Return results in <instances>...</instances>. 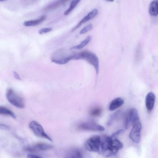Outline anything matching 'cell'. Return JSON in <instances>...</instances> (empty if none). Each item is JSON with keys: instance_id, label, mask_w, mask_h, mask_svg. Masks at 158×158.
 <instances>
[{"instance_id": "cell-6", "label": "cell", "mask_w": 158, "mask_h": 158, "mask_svg": "<svg viewBox=\"0 0 158 158\" xmlns=\"http://www.w3.org/2000/svg\"><path fill=\"white\" fill-rule=\"evenodd\" d=\"M29 126L34 133L37 136L52 141L51 138L44 132V129L38 122L35 121H32L30 122Z\"/></svg>"}, {"instance_id": "cell-12", "label": "cell", "mask_w": 158, "mask_h": 158, "mask_svg": "<svg viewBox=\"0 0 158 158\" xmlns=\"http://www.w3.org/2000/svg\"><path fill=\"white\" fill-rule=\"evenodd\" d=\"M124 103V100L120 98H117L113 99L110 103L109 109L113 111L122 106Z\"/></svg>"}, {"instance_id": "cell-8", "label": "cell", "mask_w": 158, "mask_h": 158, "mask_svg": "<svg viewBox=\"0 0 158 158\" xmlns=\"http://www.w3.org/2000/svg\"><path fill=\"white\" fill-rule=\"evenodd\" d=\"M53 148V146L52 145L49 144L39 143L26 147L24 148V150L30 152H35L47 150Z\"/></svg>"}, {"instance_id": "cell-22", "label": "cell", "mask_w": 158, "mask_h": 158, "mask_svg": "<svg viewBox=\"0 0 158 158\" xmlns=\"http://www.w3.org/2000/svg\"><path fill=\"white\" fill-rule=\"evenodd\" d=\"M93 28L92 24L91 23L87 25L83 28L79 32L81 34H83L91 30Z\"/></svg>"}, {"instance_id": "cell-25", "label": "cell", "mask_w": 158, "mask_h": 158, "mask_svg": "<svg viewBox=\"0 0 158 158\" xmlns=\"http://www.w3.org/2000/svg\"><path fill=\"white\" fill-rule=\"evenodd\" d=\"M124 130L123 129H119L114 132L111 135V137L116 138L117 136L123 133Z\"/></svg>"}, {"instance_id": "cell-20", "label": "cell", "mask_w": 158, "mask_h": 158, "mask_svg": "<svg viewBox=\"0 0 158 158\" xmlns=\"http://www.w3.org/2000/svg\"><path fill=\"white\" fill-rule=\"evenodd\" d=\"M102 110L100 107H95L89 111L90 115L93 117L99 116L101 114Z\"/></svg>"}, {"instance_id": "cell-29", "label": "cell", "mask_w": 158, "mask_h": 158, "mask_svg": "<svg viewBox=\"0 0 158 158\" xmlns=\"http://www.w3.org/2000/svg\"><path fill=\"white\" fill-rule=\"evenodd\" d=\"M107 0L108 1H110V2H112L114 1V0Z\"/></svg>"}, {"instance_id": "cell-16", "label": "cell", "mask_w": 158, "mask_h": 158, "mask_svg": "<svg viewBox=\"0 0 158 158\" xmlns=\"http://www.w3.org/2000/svg\"><path fill=\"white\" fill-rule=\"evenodd\" d=\"M158 0H154L151 2L150 6L149 8L150 14L153 16H157L158 13Z\"/></svg>"}, {"instance_id": "cell-26", "label": "cell", "mask_w": 158, "mask_h": 158, "mask_svg": "<svg viewBox=\"0 0 158 158\" xmlns=\"http://www.w3.org/2000/svg\"><path fill=\"white\" fill-rule=\"evenodd\" d=\"M9 127L4 124H0V129L3 130H8L9 129Z\"/></svg>"}, {"instance_id": "cell-21", "label": "cell", "mask_w": 158, "mask_h": 158, "mask_svg": "<svg viewBox=\"0 0 158 158\" xmlns=\"http://www.w3.org/2000/svg\"><path fill=\"white\" fill-rule=\"evenodd\" d=\"M119 113V111H118L113 113L110 118L107 122V125L108 126L111 125L113 121L116 119Z\"/></svg>"}, {"instance_id": "cell-1", "label": "cell", "mask_w": 158, "mask_h": 158, "mask_svg": "<svg viewBox=\"0 0 158 158\" xmlns=\"http://www.w3.org/2000/svg\"><path fill=\"white\" fill-rule=\"evenodd\" d=\"M73 60H85L94 67L97 74L99 69L98 59L94 53L89 51H83L80 52L74 53Z\"/></svg>"}, {"instance_id": "cell-19", "label": "cell", "mask_w": 158, "mask_h": 158, "mask_svg": "<svg viewBox=\"0 0 158 158\" xmlns=\"http://www.w3.org/2000/svg\"><path fill=\"white\" fill-rule=\"evenodd\" d=\"M81 0H73L69 8L64 12L65 15H69Z\"/></svg>"}, {"instance_id": "cell-9", "label": "cell", "mask_w": 158, "mask_h": 158, "mask_svg": "<svg viewBox=\"0 0 158 158\" xmlns=\"http://www.w3.org/2000/svg\"><path fill=\"white\" fill-rule=\"evenodd\" d=\"M138 117L137 110L135 108L131 109L126 118L124 125L125 128L128 129L134 121Z\"/></svg>"}, {"instance_id": "cell-15", "label": "cell", "mask_w": 158, "mask_h": 158, "mask_svg": "<svg viewBox=\"0 0 158 158\" xmlns=\"http://www.w3.org/2000/svg\"><path fill=\"white\" fill-rule=\"evenodd\" d=\"M67 158H82V154L81 151L78 149H73L70 150L67 153Z\"/></svg>"}, {"instance_id": "cell-17", "label": "cell", "mask_w": 158, "mask_h": 158, "mask_svg": "<svg viewBox=\"0 0 158 158\" xmlns=\"http://www.w3.org/2000/svg\"><path fill=\"white\" fill-rule=\"evenodd\" d=\"M0 114L9 115L15 119V114L11 110L4 107L0 106Z\"/></svg>"}, {"instance_id": "cell-14", "label": "cell", "mask_w": 158, "mask_h": 158, "mask_svg": "<svg viewBox=\"0 0 158 158\" xmlns=\"http://www.w3.org/2000/svg\"><path fill=\"white\" fill-rule=\"evenodd\" d=\"M46 18V16L42 15L36 19L25 21L23 25L26 27L36 26L44 21Z\"/></svg>"}, {"instance_id": "cell-5", "label": "cell", "mask_w": 158, "mask_h": 158, "mask_svg": "<svg viewBox=\"0 0 158 158\" xmlns=\"http://www.w3.org/2000/svg\"><path fill=\"white\" fill-rule=\"evenodd\" d=\"M101 137L97 135H93L85 142V145L89 151L98 152L100 147Z\"/></svg>"}, {"instance_id": "cell-13", "label": "cell", "mask_w": 158, "mask_h": 158, "mask_svg": "<svg viewBox=\"0 0 158 158\" xmlns=\"http://www.w3.org/2000/svg\"><path fill=\"white\" fill-rule=\"evenodd\" d=\"M69 0H57L48 5L44 9L45 11H48L56 9L62 5Z\"/></svg>"}, {"instance_id": "cell-23", "label": "cell", "mask_w": 158, "mask_h": 158, "mask_svg": "<svg viewBox=\"0 0 158 158\" xmlns=\"http://www.w3.org/2000/svg\"><path fill=\"white\" fill-rule=\"evenodd\" d=\"M98 10L97 9H94L90 12L88 14L90 19L94 17L98 14Z\"/></svg>"}, {"instance_id": "cell-27", "label": "cell", "mask_w": 158, "mask_h": 158, "mask_svg": "<svg viewBox=\"0 0 158 158\" xmlns=\"http://www.w3.org/2000/svg\"><path fill=\"white\" fill-rule=\"evenodd\" d=\"M28 158H40L41 157H40L37 155L33 154H29L27 155Z\"/></svg>"}, {"instance_id": "cell-11", "label": "cell", "mask_w": 158, "mask_h": 158, "mask_svg": "<svg viewBox=\"0 0 158 158\" xmlns=\"http://www.w3.org/2000/svg\"><path fill=\"white\" fill-rule=\"evenodd\" d=\"M73 54H71L69 56H63L59 58H52V62L56 64H64L72 60L73 59Z\"/></svg>"}, {"instance_id": "cell-7", "label": "cell", "mask_w": 158, "mask_h": 158, "mask_svg": "<svg viewBox=\"0 0 158 158\" xmlns=\"http://www.w3.org/2000/svg\"><path fill=\"white\" fill-rule=\"evenodd\" d=\"M77 128L80 130L87 131H103L105 130L102 126L91 121L81 123L78 125Z\"/></svg>"}, {"instance_id": "cell-30", "label": "cell", "mask_w": 158, "mask_h": 158, "mask_svg": "<svg viewBox=\"0 0 158 158\" xmlns=\"http://www.w3.org/2000/svg\"><path fill=\"white\" fill-rule=\"evenodd\" d=\"M4 0H0V1H3Z\"/></svg>"}, {"instance_id": "cell-28", "label": "cell", "mask_w": 158, "mask_h": 158, "mask_svg": "<svg viewBox=\"0 0 158 158\" xmlns=\"http://www.w3.org/2000/svg\"><path fill=\"white\" fill-rule=\"evenodd\" d=\"M14 77L15 78L19 80H21L18 74L15 72H14Z\"/></svg>"}, {"instance_id": "cell-4", "label": "cell", "mask_w": 158, "mask_h": 158, "mask_svg": "<svg viewBox=\"0 0 158 158\" xmlns=\"http://www.w3.org/2000/svg\"><path fill=\"white\" fill-rule=\"evenodd\" d=\"M132 124L133 127L130 133L129 137L134 142L138 143L140 141L142 128L141 123L139 117L134 121Z\"/></svg>"}, {"instance_id": "cell-18", "label": "cell", "mask_w": 158, "mask_h": 158, "mask_svg": "<svg viewBox=\"0 0 158 158\" xmlns=\"http://www.w3.org/2000/svg\"><path fill=\"white\" fill-rule=\"evenodd\" d=\"M91 39L90 36H88L80 44L73 46L70 48V49H80L82 48L89 42Z\"/></svg>"}, {"instance_id": "cell-3", "label": "cell", "mask_w": 158, "mask_h": 158, "mask_svg": "<svg viewBox=\"0 0 158 158\" xmlns=\"http://www.w3.org/2000/svg\"><path fill=\"white\" fill-rule=\"evenodd\" d=\"M6 98L8 101L14 106L22 109L25 106L23 98L11 89H8L6 92Z\"/></svg>"}, {"instance_id": "cell-2", "label": "cell", "mask_w": 158, "mask_h": 158, "mask_svg": "<svg viewBox=\"0 0 158 158\" xmlns=\"http://www.w3.org/2000/svg\"><path fill=\"white\" fill-rule=\"evenodd\" d=\"M98 152L105 157L116 154L118 152L112 146L110 137L104 136L101 137L100 147Z\"/></svg>"}, {"instance_id": "cell-10", "label": "cell", "mask_w": 158, "mask_h": 158, "mask_svg": "<svg viewBox=\"0 0 158 158\" xmlns=\"http://www.w3.org/2000/svg\"><path fill=\"white\" fill-rule=\"evenodd\" d=\"M155 100V96L152 92L148 93L145 98V105L148 111H151L153 108Z\"/></svg>"}, {"instance_id": "cell-24", "label": "cell", "mask_w": 158, "mask_h": 158, "mask_svg": "<svg viewBox=\"0 0 158 158\" xmlns=\"http://www.w3.org/2000/svg\"><path fill=\"white\" fill-rule=\"evenodd\" d=\"M52 30V27H45L40 29L39 31V33L40 34L45 33L51 31Z\"/></svg>"}]
</instances>
